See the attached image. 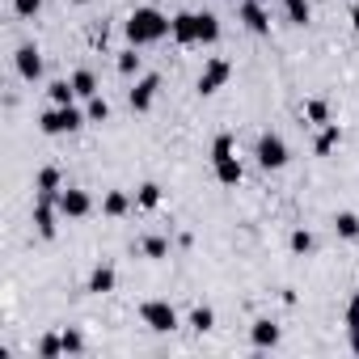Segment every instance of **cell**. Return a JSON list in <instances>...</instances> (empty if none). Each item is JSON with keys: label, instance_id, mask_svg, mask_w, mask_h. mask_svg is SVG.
<instances>
[{"label": "cell", "instance_id": "35", "mask_svg": "<svg viewBox=\"0 0 359 359\" xmlns=\"http://www.w3.org/2000/svg\"><path fill=\"white\" fill-rule=\"evenodd\" d=\"M68 5H93V0H68Z\"/></svg>", "mask_w": 359, "mask_h": 359}, {"label": "cell", "instance_id": "6", "mask_svg": "<svg viewBox=\"0 0 359 359\" xmlns=\"http://www.w3.org/2000/svg\"><path fill=\"white\" fill-rule=\"evenodd\" d=\"M229 81H233V64H229L224 55H212V60L203 64V72H199L195 89H199V97H216Z\"/></svg>", "mask_w": 359, "mask_h": 359}, {"label": "cell", "instance_id": "15", "mask_svg": "<svg viewBox=\"0 0 359 359\" xmlns=\"http://www.w3.org/2000/svg\"><path fill=\"white\" fill-rule=\"evenodd\" d=\"M64 191V169L60 165H43L34 173V195H60Z\"/></svg>", "mask_w": 359, "mask_h": 359}, {"label": "cell", "instance_id": "13", "mask_svg": "<svg viewBox=\"0 0 359 359\" xmlns=\"http://www.w3.org/2000/svg\"><path fill=\"white\" fill-rule=\"evenodd\" d=\"M118 287V271L110 266V262H97L93 271H89V279H85V292L89 296H110Z\"/></svg>", "mask_w": 359, "mask_h": 359}, {"label": "cell", "instance_id": "2", "mask_svg": "<svg viewBox=\"0 0 359 359\" xmlns=\"http://www.w3.org/2000/svg\"><path fill=\"white\" fill-rule=\"evenodd\" d=\"M89 118H85V110L81 106H51V110H43L39 114V131L43 135H72V131H81Z\"/></svg>", "mask_w": 359, "mask_h": 359}, {"label": "cell", "instance_id": "7", "mask_svg": "<svg viewBox=\"0 0 359 359\" xmlns=\"http://www.w3.org/2000/svg\"><path fill=\"white\" fill-rule=\"evenodd\" d=\"M161 72H148V76H140L131 89H127V106H131V114H148L152 110V102H156V93H161Z\"/></svg>", "mask_w": 359, "mask_h": 359}, {"label": "cell", "instance_id": "34", "mask_svg": "<svg viewBox=\"0 0 359 359\" xmlns=\"http://www.w3.org/2000/svg\"><path fill=\"white\" fill-rule=\"evenodd\" d=\"M351 30H355V34H359V5H355V9H351Z\"/></svg>", "mask_w": 359, "mask_h": 359}, {"label": "cell", "instance_id": "33", "mask_svg": "<svg viewBox=\"0 0 359 359\" xmlns=\"http://www.w3.org/2000/svg\"><path fill=\"white\" fill-rule=\"evenodd\" d=\"M39 9H43V0H13V13L18 18H34Z\"/></svg>", "mask_w": 359, "mask_h": 359}, {"label": "cell", "instance_id": "18", "mask_svg": "<svg viewBox=\"0 0 359 359\" xmlns=\"http://www.w3.org/2000/svg\"><path fill=\"white\" fill-rule=\"evenodd\" d=\"M338 144H342V127L338 123H325V127H317L313 156H330V152H338Z\"/></svg>", "mask_w": 359, "mask_h": 359}, {"label": "cell", "instance_id": "23", "mask_svg": "<svg viewBox=\"0 0 359 359\" xmlns=\"http://www.w3.org/2000/svg\"><path fill=\"white\" fill-rule=\"evenodd\" d=\"M287 250H292L296 258H309V254L317 250V237H313V229H304V224H300V229H292V233H287Z\"/></svg>", "mask_w": 359, "mask_h": 359}, {"label": "cell", "instance_id": "4", "mask_svg": "<svg viewBox=\"0 0 359 359\" xmlns=\"http://www.w3.org/2000/svg\"><path fill=\"white\" fill-rule=\"evenodd\" d=\"M30 224H34V233L43 241H55V233H60V203H55V195H34Z\"/></svg>", "mask_w": 359, "mask_h": 359}, {"label": "cell", "instance_id": "26", "mask_svg": "<svg viewBox=\"0 0 359 359\" xmlns=\"http://www.w3.org/2000/svg\"><path fill=\"white\" fill-rule=\"evenodd\" d=\"M187 325H191L195 334H212V330H216V309H212V304H195L191 317H187Z\"/></svg>", "mask_w": 359, "mask_h": 359}, {"label": "cell", "instance_id": "3", "mask_svg": "<svg viewBox=\"0 0 359 359\" xmlns=\"http://www.w3.org/2000/svg\"><path fill=\"white\" fill-rule=\"evenodd\" d=\"M254 161H258V169H266V173H279V169L292 161V152H287V140H283L279 131H262V135H258V144H254Z\"/></svg>", "mask_w": 359, "mask_h": 359}, {"label": "cell", "instance_id": "11", "mask_svg": "<svg viewBox=\"0 0 359 359\" xmlns=\"http://www.w3.org/2000/svg\"><path fill=\"white\" fill-rule=\"evenodd\" d=\"M13 68H18V76L22 81H43V51L34 47V43H22L18 51H13Z\"/></svg>", "mask_w": 359, "mask_h": 359}, {"label": "cell", "instance_id": "28", "mask_svg": "<svg viewBox=\"0 0 359 359\" xmlns=\"http://www.w3.org/2000/svg\"><path fill=\"white\" fill-rule=\"evenodd\" d=\"M47 97H51V106H72V102H76L72 76H68V81H51V85H47Z\"/></svg>", "mask_w": 359, "mask_h": 359}, {"label": "cell", "instance_id": "9", "mask_svg": "<svg viewBox=\"0 0 359 359\" xmlns=\"http://www.w3.org/2000/svg\"><path fill=\"white\" fill-rule=\"evenodd\" d=\"M237 22L250 34H271V9L262 5V0H241V5H237Z\"/></svg>", "mask_w": 359, "mask_h": 359}, {"label": "cell", "instance_id": "19", "mask_svg": "<svg viewBox=\"0 0 359 359\" xmlns=\"http://www.w3.org/2000/svg\"><path fill=\"white\" fill-rule=\"evenodd\" d=\"M283 18H287V26L304 30L313 22V0H283Z\"/></svg>", "mask_w": 359, "mask_h": 359}, {"label": "cell", "instance_id": "17", "mask_svg": "<svg viewBox=\"0 0 359 359\" xmlns=\"http://www.w3.org/2000/svg\"><path fill=\"white\" fill-rule=\"evenodd\" d=\"M342 325H346V346L359 355V287L351 292V300H346V309H342Z\"/></svg>", "mask_w": 359, "mask_h": 359}, {"label": "cell", "instance_id": "32", "mask_svg": "<svg viewBox=\"0 0 359 359\" xmlns=\"http://www.w3.org/2000/svg\"><path fill=\"white\" fill-rule=\"evenodd\" d=\"M64 351H68V355H81V351H85V334L68 325V330H64Z\"/></svg>", "mask_w": 359, "mask_h": 359}, {"label": "cell", "instance_id": "1", "mask_svg": "<svg viewBox=\"0 0 359 359\" xmlns=\"http://www.w3.org/2000/svg\"><path fill=\"white\" fill-rule=\"evenodd\" d=\"M169 30H173V18H165V13L152 9V5H140V9L123 22V34H127L131 47H152V43H161Z\"/></svg>", "mask_w": 359, "mask_h": 359}, {"label": "cell", "instance_id": "29", "mask_svg": "<svg viewBox=\"0 0 359 359\" xmlns=\"http://www.w3.org/2000/svg\"><path fill=\"white\" fill-rule=\"evenodd\" d=\"M34 355H39V359H60V355H68V351H64V334H43L39 346H34Z\"/></svg>", "mask_w": 359, "mask_h": 359}, {"label": "cell", "instance_id": "5", "mask_svg": "<svg viewBox=\"0 0 359 359\" xmlns=\"http://www.w3.org/2000/svg\"><path fill=\"white\" fill-rule=\"evenodd\" d=\"M140 321L152 330V334H173L177 330V309L165 300V296H152L140 304Z\"/></svg>", "mask_w": 359, "mask_h": 359}, {"label": "cell", "instance_id": "24", "mask_svg": "<svg viewBox=\"0 0 359 359\" xmlns=\"http://www.w3.org/2000/svg\"><path fill=\"white\" fill-rule=\"evenodd\" d=\"M140 68H144V55H140V47H127V51H118V60H114V72L118 76H140Z\"/></svg>", "mask_w": 359, "mask_h": 359}, {"label": "cell", "instance_id": "31", "mask_svg": "<svg viewBox=\"0 0 359 359\" xmlns=\"http://www.w3.org/2000/svg\"><path fill=\"white\" fill-rule=\"evenodd\" d=\"M199 43H203V47L220 43V18H216V13H203V34H199Z\"/></svg>", "mask_w": 359, "mask_h": 359}, {"label": "cell", "instance_id": "25", "mask_svg": "<svg viewBox=\"0 0 359 359\" xmlns=\"http://www.w3.org/2000/svg\"><path fill=\"white\" fill-rule=\"evenodd\" d=\"M161 199H165V191H161L156 182H140V187H135V208H140V212H156Z\"/></svg>", "mask_w": 359, "mask_h": 359}, {"label": "cell", "instance_id": "8", "mask_svg": "<svg viewBox=\"0 0 359 359\" xmlns=\"http://www.w3.org/2000/svg\"><path fill=\"white\" fill-rule=\"evenodd\" d=\"M55 203H60V216H64V220H85V216L93 212V199H89V191H81V187H64V191L55 195Z\"/></svg>", "mask_w": 359, "mask_h": 359}, {"label": "cell", "instance_id": "21", "mask_svg": "<svg viewBox=\"0 0 359 359\" xmlns=\"http://www.w3.org/2000/svg\"><path fill=\"white\" fill-rule=\"evenodd\" d=\"M72 89H76V97H85V102L97 97V93H102L97 72H93V68H76V72H72Z\"/></svg>", "mask_w": 359, "mask_h": 359}, {"label": "cell", "instance_id": "10", "mask_svg": "<svg viewBox=\"0 0 359 359\" xmlns=\"http://www.w3.org/2000/svg\"><path fill=\"white\" fill-rule=\"evenodd\" d=\"M199 34H203V13H173V30H169V39H173L177 47H195Z\"/></svg>", "mask_w": 359, "mask_h": 359}, {"label": "cell", "instance_id": "22", "mask_svg": "<svg viewBox=\"0 0 359 359\" xmlns=\"http://www.w3.org/2000/svg\"><path fill=\"white\" fill-rule=\"evenodd\" d=\"M304 123H309V127H325V123H334L330 102H325V97H309V102H304Z\"/></svg>", "mask_w": 359, "mask_h": 359}, {"label": "cell", "instance_id": "30", "mask_svg": "<svg viewBox=\"0 0 359 359\" xmlns=\"http://www.w3.org/2000/svg\"><path fill=\"white\" fill-rule=\"evenodd\" d=\"M85 118H89V123H97V127H102V123H110V102H106L102 93H97V97H89V102H85Z\"/></svg>", "mask_w": 359, "mask_h": 359}, {"label": "cell", "instance_id": "14", "mask_svg": "<svg viewBox=\"0 0 359 359\" xmlns=\"http://www.w3.org/2000/svg\"><path fill=\"white\" fill-rule=\"evenodd\" d=\"M279 338H283V325H275L271 317H258V321L250 325V342H254L258 351H271V346H279Z\"/></svg>", "mask_w": 359, "mask_h": 359}, {"label": "cell", "instance_id": "12", "mask_svg": "<svg viewBox=\"0 0 359 359\" xmlns=\"http://www.w3.org/2000/svg\"><path fill=\"white\" fill-rule=\"evenodd\" d=\"M212 173H216V182L220 187H241V177H245V169H241V156L237 152H224V156H212Z\"/></svg>", "mask_w": 359, "mask_h": 359}, {"label": "cell", "instance_id": "36", "mask_svg": "<svg viewBox=\"0 0 359 359\" xmlns=\"http://www.w3.org/2000/svg\"><path fill=\"white\" fill-rule=\"evenodd\" d=\"M237 5H241V0H237Z\"/></svg>", "mask_w": 359, "mask_h": 359}, {"label": "cell", "instance_id": "20", "mask_svg": "<svg viewBox=\"0 0 359 359\" xmlns=\"http://www.w3.org/2000/svg\"><path fill=\"white\" fill-rule=\"evenodd\" d=\"M140 258H148V262H165V258H169V237H165V233H148V237L140 241Z\"/></svg>", "mask_w": 359, "mask_h": 359}, {"label": "cell", "instance_id": "16", "mask_svg": "<svg viewBox=\"0 0 359 359\" xmlns=\"http://www.w3.org/2000/svg\"><path fill=\"white\" fill-rule=\"evenodd\" d=\"M131 208H135V199H131L127 191H106V195H102V216H106V220H123Z\"/></svg>", "mask_w": 359, "mask_h": 359}, {"label": "cell", "instance_id": "27", "mask_svg": "<svg viewBox=\"0 0 359 359\" xmlns=\"http://www.w3.org/2000/svg\"><path fill=\"white\" fill-rule=\"evenodd\" d=\"M334 237L338 241H359V216L355 212H338L334 216Z\"/></svg>", "mask_w": 359, "mask_h": 359}]
</instances>
